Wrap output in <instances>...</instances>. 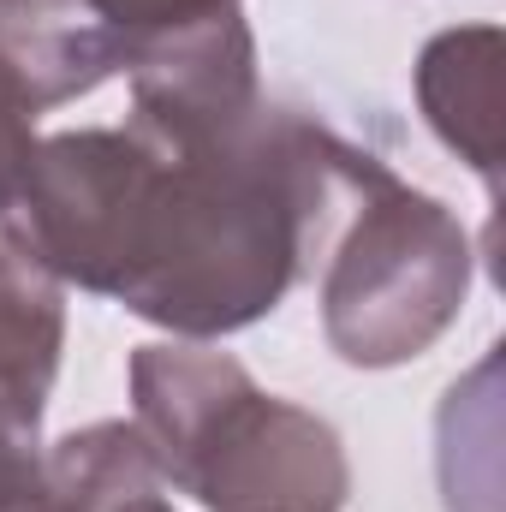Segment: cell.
<instances>
[{"label": "cell", "instance_id": "277c9868", "mask_svg": "<svg viewBox=\"0 0 506 512\" xmlns=\"http://www.w3.org/2000/svg\"><path fill=\"white\" fill-rule=\"evenodd\" d=\"M227 12L239 0H0V72L48 114Z\"/></svg>", "mask_w": 506, "mask_h": 512}, {"label": "cell", "instance_id": "3957f363", "mask_svg": "<svg viewBox=\"0 0 506 512\" xmlns=\"http://www.w3.org/2000/svg\"><path fill=\"white\" fill-rule=\"evenodd\" d=\"M322 262V334L352 370L423 358L465 310L477 251L465 221L405 185L370 149H346L340 209Z\"/></svg>", "mask_w": 506, "mask_h": 512}, {"label": "cell", "instance_id": "9c48e42d", "mask_svg": "<svg viewBox=\"0 0 506 512\" xmlns=\"http://www.w3.org/2000/svg\"><path fill=\"white\" fill-rule=\"evenodd\" d=\"M114 512H173V507L161 501V489H149V495H131L126 507H114Z\"/></svg>", "mask_w": 506, "mask_h": 512}, {"label": "cell", "instance_id": "ba28073f", "mask_svg": "<svg viewBox=\"0 0 506 512\" xmlns=\"http://www.w3.org/2000/svg\"><path fill=\"white\" fill-rule=\"evenodd\" d=\"M36 108L24 102V90L0 72V221L12 215L18 203V185H24V167L36 155Z\"/></svg>", "mask_w": 506, "mask_h": 512}, {"label": "cell", "instance_id": "8992f818", "mask_svg": "<svg viewBox=\"0 0 506 512\" xmlns=\"http://www.w3.org/2000/svg\"><path fill=\"white\" fill-rule=\"evenodd\" d=\"M501 24H459L417 54V108L429 131L501 191Z\"/></svg>", "mask_w": 506, "mask_h": 512}, {"label": "cell", "instance_id": "7a4b0ae2", "mask_svg": "<svg viewBox=\"0 0 506 512\" xmlns=\"http://www.w3.org/2000/svg\"><path fill=\"white\" fill-rule=\"evenodd\" d=\"M131 423L161 489L203 512H346L352 459L328 417L262 393L209 340H149L131 352Z\"/></svg>", "mask_w": 506, "mask_h": 512}, {"label": "cell", "instance_id": "5b68a950", "mask_svg": "<svg viewBox=\"0 0 506 512\" xmlns=\"http://www.w3.org/2000/svg\"><path fill=\"white\" fill-rule=\"evenodd\" d=\"M66 352V286L0 227V512H42V411Z\"/></svg>", "mask_w": 506, "mask_h": 512}, {"label": "cell", "instance_id": "6da1fadb", "mask_svg": "<svg viewBox=\"0 0 506 512\" xmlns=\"http://www.w3.org/2000/svg\"><path fill=\"white\" fill-rule=\"evenodd\" d=\"M352 137L268 96L36 137L0 221L60 286L126 304L173 340L245 334L328 245Z\"/></svg>", "mask_w": 506, "mask_h": 512}, {"label": "cell", "instance_id": "52a82bcc", "mask_svg": "<svg viewBox=\"0 0 506 512\" xmlns=\"http://www.w3.org/2000/svg\"><path fill=\"white\" fill-rule=\"evenodd\" d=\"M149 489H161V471L131 417L72 429L42 453V512H114Z\"/></svg>", "mask_w": 506, "mask_h": 512}]
</instances>
